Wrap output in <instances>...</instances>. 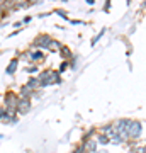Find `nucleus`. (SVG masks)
Wrapping results in <instances>:
<instances>
[{
  "instance_id": "obj_4",
  "label": "nucleus",
  "mask_w": 146,
  "mask_h": 153,
  "mask_svg": "<svg viewBox=\"0 0 146 153\" xmlns=\"http://www.w3.org/2000/svg\"><path fill=\"white\" fill-rule=\"evenodd\" d=\"M31 109H33V100H31V99H21L19 97V102H17V114H19V117L29 114Z\"/></svg>"
},
{
  "instance_id": "obj_1",
  "label": "nucleus",
  "mask_w": 146,
  "mask_h": 153,
  "mask_svg": "<svg viewBox=\"0 0 146 153\" xmlns=\"http://www.w3.org/2000/svg\"><path fill=\"white\" fill-rule=\"evenodd\" d=\"M51 43H53V38L46 33H41L33 39V43L29 44V49H41V51H46V49H48L49 51Z\"/></svg>"
},
{
  "instance_id": "obj_3",
  "label": "nucleus",
  "mask_w": 146,
  "mask_h": 153,
  "mask_svg": "<svg viewBox=\"0 0 146 153\" xmlns=\"http://www.w3.org/2000/svg\"><path fill=\"white\" fill-rule=\"evenodd\" d=\"M141 131H143V124L139 121H127V128H126L127 141H138L141 138Z\"/></svg>"
},
{
  "instance_id": "obj_23",
  "label": "nucleus",
  "mask_w": 146,
  "mask_h": 153,
  "mask_svg": "<svg viewBox=\"0 0 146 153\" xmlns=\"http://www.w3.org/2000/svg\"><path fill=\"white\" fill-rule=\"evenodd\" d=\"M95 153H109V152H105V150H97Z\"/></svg>"
},
{
  "instance_id": "obj_20",
  "label": "nucleus",
  "mask_w": 146,
  "mask_h": 153,
  "mask_svg": "<svg viewBox=\"0 0 146 153\" xmlns=\"http://www.w3.org/2000/svg\"><path fill=\"white\" fill-rule=\"evenodd\" d=\"M109 9H110V2H105V5H104V10L107 12Z\"/></svg>"
},
{
  "instance_id": "obj_9",
  "label": "nucleus",
  "mask_w": 146,
  "mask_h": 153,
  "mask_svg": "<svg viewBox=\"0 0 146 153\" xmlns=\"http://www.w3.org/2000/svg\"><path fill=\"white\" fill-rule=\"evenodd\" d=\"M24 71H26V73H29L31 76H38V73H39V65H34V63H29V65H26V68H24Z\"/></svg>"
},
{
  "instance_id": "obj_13",
  "label": "nucleus",
  "mask_w": 146,
  "mask_h": 153,
  "mask_svg": "<svg viewBox=\"0 0 146 153\" xmlns=\"http://www.w3.org/2000/svg\"><path fill=\"white\" fill-rule=\"evenodd\" d=\"M61 48H63V43H61V41H58V39H53V43H51V48H49V51H60Z\"/></svg>"
},
{
  "instance_id": "obj_10",
  "label": "nucleus",
  "mask_w": 146,
  "mask_h": 153,
  "mask_svg": "<svg viewBox=\"0 0 146 153\" xmlns=\"http://www.w3.org/2000/svg\"><path fill=\"white\" fill-rule=\"evenodd\" d=\"M27 87H31L33 90H39V80H38V76H29L27 78V82H26Z\"/></svg>"
},
{
  "instance_id": "obj_2",
  "label": "nucleus",
  "mask_w": 146,
  "mask_h": 153,
  "mask_svg": "<svg viewBox=\"0 0 146 153\" xmlns=\"http://www.w3.org/2000/svg\"><path fill=\"white\" fill-rule=\"evenodd\" d=\"M17 102H19V95H17V92H14V90H7V92L4 94V105H2V107H4L9 114H17Z\"/></svg>"
},
{
  "instance_id": "obj_15",
  "label": "nucleus",
  "mask_w": 146,
  "mask_h": 153,
  "mask_svg": "<svg viewBox=\"0 0 146 153\" xmlns=\"http://www.w3.org/2000/svg\"><path fill=\"white\" fill-rule=\"evenodd\" d=\"M68 68H70V63H68V61H61L60 68H58V70H56V71H58V73H60V75H61V73H63V71H66V70H68Z\"/></svg>"
},
{
  "instance_id": "obj_5",
  "label": "nucleus",
  "mask_w": 146,
  "mask_h": 153,
  "mask_svg": "<svg viewBox=\"0 0 146 153\" xmlns=\"http://www.w3.org/2000/svg\"><path fill=\"white\" fill-rule=\"evenodd\" d=\"M34 92H36V90H33L31 87H27L26 83H22L21 87H19V92H17V95H19L21 99H31V100H33Z\"/></svg>"
},
{
  "instance_id": "obj_12",
  "label": "nucleus",
  "mask_w": 146,
  "mask_h": 153,
  "mask_svg": "<svg viewBox=\"0 0 146 153\" xmlns=\"http://www.w3.org/2000/svg\"><path fill=\"white\" fill-rule=\"evenodd\" d=\"M105 33H107V29H102V31H100L99 34H95V36H93V39L90 41V44H92V46H95V44H97L99 41L104 38V34H105Z\"/></svg>"
},
{
  "instance_id": "obj_19",
  "label": "nucleus",
  "mask_w": 146,
  "mask_h": 153,
  "mask_svg": "<svg viewBox=\"0 0 146 153\" xmlns=\"http://www.w3.org/2000/svg\"><path fill=\"white\" fill-rule=\"evenodd\" d=\"M4 112H5V109H4V107H0V123H2V119H4Z\"/></svg>"
},
{
  "instance_id": "obj_7",
  "label": "nucleus",
  "mask_w": 146,
  "mask_h": 153,
  "mask_svg": "<svg viewBox=\"0 0 146 153\" xmlns=\"http://www.w3.org/2000/svg\"><path fill=\"white\" fill-rule=\"evenodd\" d=\"M17 68H19V58L16 56V58H12V60L9 61V65L5 66V75L12 76L17 71Z\"/></svg>"
},
{
  "instance_id": "obj_8",
  "label": "nucleus",
  "mask_w": 146,
  "mask_h": 153,
  "mask_svg": "<svg viewBox=\"0 0 146 153\" xmlns=\"http://www.w3.org/2000/svg\"><path fill=\"white\" fill-rule=\"evenodd\" d=\"M60 56H61V60H63V61H70L71 58H73V51H71L68 46L63 44V48L60 49Z\"/></svg>"
},
{
  "instance_id": "obj_21",
  "label": "nucleus",
  "mask_w": 146,
  "mask_h": 153,
  "mask_svg": "<svg viewBox=\"0 0 146 153\" xmlns=\"http://www.w3.org/2000/svg\"><path fill=\"white\" fill-rule=\"evenodd\" d=\"M14 27H22V22H21V21L14 22Z\"/></svg>"
},
{
  "instance_id": "obj_25",
  "label": "nucleus",
  "mask_w": 146,
  "mask_h": 153,
  "mask_svg": "<svg viewBox=\"0 0 146 153\" xmlns=\"http://www.w3.org/2000/svg\"><path fill=\"white\" fill-rule=\"evenodd\" d=\"M143 150H145V153H146V145H145V146H143Z\"/></svg>"
},
{
  "instance_id": "obj_24",
  "label": "nucleus",
  "mask_w": 146,
  "mask_h": 153,
  "mask_svg": "<svg viewBox=\"0 0 146 153\" xmlns=\"http://www.w3.org/2000/svg\"><path fill=\"white\" fill-rule=\"evenodd\" d=\"M4 138H5V136H4V134H2V133H0V140H4Z\"/></svg>"
},
{
  "instance_id": "obj_16",
  "label": "nucleus",
  "mask_w": 146,
  "mask_h": 153,
  "mask_svg": "<svg viewBox=\"0 0 146 153\" xmlns=\"http://www.w3.org/2000/svg\"><path fill=\"white\" fill-rule=\"evenodd\" d=\"M31 21H33V17H31V16H26V17H24V19H22V26H24V24H29V22H31Z\"/></svg>"
},
{
  "instance_id": "obj_17",
  "label": "nucleus",
  "mask_w": 146,
  "mask_h": 153,
  "mask_svg": "<svg viewBox=\"0 0 146 153\" xmlns=\"http://www.w3.org/2000/svg\"><path fill=\"white\" fill-rule=\"evenodd\" d=\"M21 31H22V29H17V31L10 33V34H9V38H14V36H17V34H21Z\"/></svg>"
},
{
  "instance_id": "obj_11",
  "label": "nucleus",
  "mask_w": 146,
  "mask_h": 153,
  "mask_svg": "<svg viewBox=\"0 0 146 153\" xmlns=\"http://www.w3.org/2000/svg\"><path fill=\"white\" fill-rule=\"evenodd\" d=\"M95 141H97V145L105 146V145H109V143H110V140H109L105 134H102V133H97V134H95Z\"/></svg>"
},
{
  "instance_id": "obj_14",
  "label": "nucleus",
  "mask_w": 146,
  "mask_h": 153,
  "mask_svg": "<svg viewBox=\"0 0 146 153\" xmlns=\"http://www.w3.org/2000/svg\"><path fill=\"white\" fill-rule=\"evenodd\" d=\"M53 12H54V14H58L61 19H68V12H66L65 9H54Z\"/></svg>"
},
{
  "instance_id": "obj_18",
  "label": "nucleus",
  "mask_w": 146,
  "mask_h": 153,
  "mask_svg": "<svg viewBox=\"0 0 146 153\" xmlns=\"http://www.w3.org/2000/svg\"><path fill=\"white\" fill-rule=\"evenodd\" d=\"M49 16H51V12H44V14H39V19H44V17H49Z\"/></svg>"
},
{
  "instance_id": "obj_6",
  "label": "nucleus",
  "mask_w": 146,
  "mask_h": 153,
  "mask_svg": "<svg viewBox=\"0 0 146 153\" xmlns=\"http://www.w3.org/2000/svg\"><path fill=\"white\" fill-rule=\"evenodd\" d=\"M19 123V116L17 114H9V112H4V119H2V124L5 126H16Z\"/></svg>"
},
{
  "instance_id": "obj_22",
  "label": "nucleus",
  "mask_w": 146,
  "mask_h": 153,
  "mask_svg": "<svg viewBox=\"0 0 146 153\" xmlns=\"http://www.w3.org/2000/svg\"><path fill=\"white\" fill-rule=\"evenodd\" d=\"M133 153H145V150H143V148H136Z\"/></svg>"
}]
</instances>
